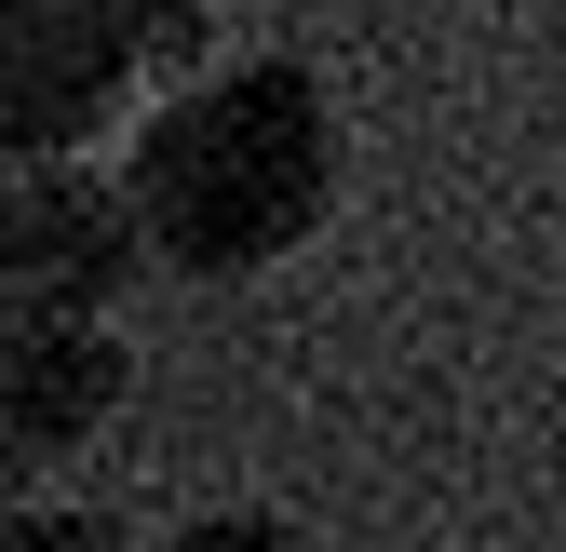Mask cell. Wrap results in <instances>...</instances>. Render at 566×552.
<instances>
[{
    "label": "cell",
    "instance_id": "cell-3",
    "mask_svg": "<svg viewBox=\"0 0 566 552\" xmlns=\"http://www.w3.org/2000/svg\"><path fill=\"white\" fill-rule=\"evenodd\" d=\"M149 269L135 189L95 149H14L0 162V310H122Z\"/></svg>",
    "mask_w": 566,
    "mask_h": 552
},
{
    "label": "cell",
    "instance_id": "cell-5",
    "mask_svg": "<svg viewBox=\"0 0 566 552\" xmlns=\"http://www.w3.org/2000/svg\"><path fill=\"white\" fill-rule=\"evenodd\" d=\"M135 552H297V526H283V512H256V499H217V512H176V526H149Z\"/></svg>",
    "mask_w": 566,
    "mask_h": 552
},
{
    "label": "cell",
    "instance_id": "cell-2",
    "mask_svg": "<svg viewBox=\"0 0 566 552\" xmlns=\"http://www.w3.org/2000/svg\"><path fill=\"white\" fill-rule=\"evenodd\" d=\"M189 67H217L202 0H0V162L122 149Z\"/></svg>",
    "mask_w": 566,
    "mask_h": 552
},
{
    "label": "cell",
    "instance_id": "cell-1",
    "mask_svg": "<svg viewBox=\"0 0 566 552\" xmlns=\"http://www.w3.org/2000/svg\"><path fill=\"white\" fill-rule=\"evenodd\" d=\"M122 189L135 230H149L163 284H243V269H283L350 189V121L324 95V67L297 54H217L122 135Z\"/></svg>",
    "mask_w": 566,
    "mask_h": 552
},
{
    "label": "cell",
    "instance_id": "cell-6",
    "mask_svg": "<svg viewBox=\"0 0 566 552\" xmlns=\"http://www.w3.org/2000/svg\"><path fill=\"white\" fill-rule=\"evenodd\" d=\"M0 552H135L108 512H82V499H28L14 486V526H0Z\"/></svg>",
    "mask_w": 566,
    "mask_h": 552
},
{
    "label": "cell",
    "instance_id": "cell-4",
    "mask_svg": "<svg viewBox=\"0 0 566 552\" xmlns=\"http://www.w3.org/2000/svg\"><path fill=\"white\" fill-rule=\"evenodd\" d=\"M135 391V351L108 310H0V445H14V486L67 471Z\"/></svg>",
    "mask_w": 566,
    "mask_h": 552
}]
</instances>
